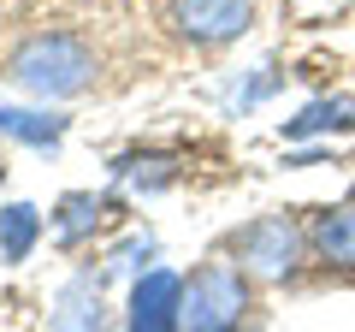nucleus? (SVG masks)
Wrapping results in <instances>:
<instances>
[{
  "label": "nucleus",
  "mask_w": 355,
  "mask_h": 332,
  "mask_svg": "<svg viewBox=\"0 0 355 332\" xmlns=\"http://www.w3.org/2000/svg\"><path fill=\"white\" fill-rule=\"evenodd\" d=\"M12 83L42 101H65V95H83L95 83V53L77 36L53 30V36H30L24 48L12 53Z\"/></svg>",
  "instance_id": "obj_1"
},
{
  "label": "nucleus",
  "mask_w": 355,
  "mask_h": 332,
  "mask_svg": "<svg viewBox=\"0 0 355 332\" xmlns=\"http://www.w3.org/2000/svg\"><path fill=\"white\" fill-rule=\"evenodd\" d=\"M249 320V273L237 261H202L184 279V332H237Z\"/></svg>",
  "instance_id": "obj_2"
},
{
  "label": "nucleus",
  "mask_w": 355,
  "mask_h": 332,
  "mask_svg": "<svg viewBox=\"0 0 355 332\" xmlns=\"http://www.w3.org/2000/svg\"><path fill=\"white\" fill-rule=\"evenodd\" d=\"M302 226H296L291 214H261L249 219V226H237V238H231V256H237L243 273H254V279H291L296 267H302Z\"/></svg>",
  "instance_id": "obj_3"
},
{
  "label": "nucleus",
  "mask_w": 355,
  "mask_h": 332,
  "mask_svg": "<svg viewBox=\"0 0 355 332\" xmlns=\"http://www.w3.org/2000/svg\"><path fill=\"white\" fill-rule=\"evenodd\" d=\"M172 24L178 36L219 48V42H237L254 24V0H172Z\"/></svg>",
  "instance_id": "obj_4"
},
{
  "label": "nucleus",
  "mask_w": 355,
  "mask_h": 332,
  "mask_svg": "<svg viewBox=\"0 0 355 332\" xmlns=\"http://www.w3.org/2000/svg\"><path fill=\"white\" fill-rule=\"evenodd\" d=\"M125 332H184V279L148 267L130 285V326Z\"/></svg>",
  "instance_id": "obj_5"
},
{
  "label": "nucleus",
  "mask_w": 355,
  "mask_h": 332,
  "mask_svg": "<svg viewBox=\"0 0 355 332\" xmlns=\"http://www.w3.org/2000/svg\"><path fill=\"white\" fill-rule=\"evenodd\" d=\"M107 308H101V285L95 279H65L60 297H53V320L48 332H101Z\"/></svg>",
  "instance_id": "obj_6"
},
{
  "label": "nucleus",
  "mask_w": 355,
  "mask_h": 332,
  "mask_svg": "<svg viewBox=\"0 0 355 332\" xmlns=\"http://www.w3.org/2000/svg\"><path fill=\"white\" fill-rule=\"evenodd\" d=\"M308 243H314V256L326 261V267L355 273V202L326 208V214L314 219V231H308Z\"/></svg>",
  "instance_id": "obj_7"
},
{
  "label": "nucleus",
  "mask_w": 355,
  "mask_h": 332,
  "mask_svg": "<svg viewBox=\"0 0 355 332\" xmlns=\"http://www.w3.org/2000/svg\"><path fill=\"white\" fill-rule=\"evenodd\" d=\"M331 131H355V95H326V101H308L296 119H284V137H331Z\"/></svg>",
  "instance_id": "obj_8"
},
{
  "label": "nucleus",
  "mask_w": 355,
  "mask_h": 332,
  "mask_svg": "<svg viewBox=\"0 0 355 332\" xmlns=\"http://www.w3.org/2000/svg\"><path fill=\"white\" fill-rule=\"evenodd\" d=\"M101 219H107L101 196L95 190H71V196H60V208H53V238L60 243H83V238L101 231Z\"/></svg>",
  "instance_id": "obj_9"
},
{
  "label": "nucleus",
  "mask_w": 355,
  "mask_h": 332,
  "mask_svg": "<svg viewBox=\"0 0 355 332\" xmlns=\"http://www.w3.org/2000/svg\"><path fill=\"white\" fill-rule=\"evenodd\" d=\"M42 238V214L30 202H6L0 208V261H24Z\"/></svg>",
  "instance_id": "obj_10"
},
{
  "label": "nucleus",
  "mask_w": 355,
  "mask_h": 332,
  "mask_svg": "<svg viewBox=\"0 0 355 332\" xmlns=\"http://www.w3.org/2000/svg\"><path fill=\"white\" fill-rule=\"evenodd\" d=\"M0 137H18L30 149H53L65 137V119L60 113H24V107H0Z\"/></svg>",
  "instance_id": "obj_11"
},
{
  "label": "nucleus",
  "mask_w": 355,
  "mask_h": 332,
  "mask_svg": "<svg viewBox=\"0 0 355 332\" xmlns=\"http://www.w3.org/2000/svg\"><path fill=\"white\" fill-rule=\"evenodd\" d=\"M148 256H154V243L137 238V243H125V249L113 256V267H119V273H137V261H148Z\"/></svg>",
  "instance_id": "obj_12"
}]
</instances>
